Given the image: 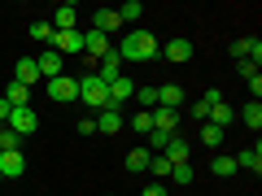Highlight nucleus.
<instances>
[{
    "mask_svg": "<svg viewBox=\"0 0 262 196\" xmlns=\"http://www.w3.org/2000/svg\"><path fill=\"white\" fill-rule=\"evenodd\" d=\"M114 53L122 57V65H127V61H153V57L162 53V44L153 39V31H127Z\"/></svg>",
    "mask_w": 262,
    "mask_h": 196,
    "instance_id": "obj_1",
    "label": "nucleus"
},
{
    "mask_svg": "<svg viewBox=\"0 0 262 196\" xmlns=\"http://www.w3.org/2000/svg\"><path fill=\"white\" fill-rule=\"evenodd\" d=\"M232 57H241V61H258V57H262V39H249V35L236 39V44H232Z\"/></svg>",
    "mask_w": 262,
    "mask_h": 196,
    "instance_id": "obj_15",
    "label": "nucleus"
},
{
    "mask_svg": "<svg viewBox=\"0 0 262 196\" xmlns=\"http://www.w3.org/2000/svg\"><path fill=\"white\" fill-rule=\"evenodd\" d=\"M79 101H83L92 113H101V109H110V105H114V101H110V87H105L101 79H96V70L79 79Z\"/></svg>",
    "mask_w": 262,
    "mask_h": 196,
    "instance_id": "obj_2",
    "label": "nucleus"
},
{
    "mask_svg": "<svg viewBox=\"0 0 262 196\" xmlns=\"http://www.w3.org/2000/svg\"><path fill=\"white\" fill-rule=\"evenodd\" d=\"M48 22H53V31H79V9L75 5H57Z\"/></svg>",
    "mask_w": 262,
    "mask_h": 196,
    "instance_id": "obj_10",
    "label": "nucleus"
},
{
    "mask_svg": "<svg viewBox=\"0 0 262 196\" xmlns=\"http://www.w3.org/2000/svg\"><path fill=\"white\" fill-rule=\"evenodd\" d=\"M118 27H122V22H118V9H96V13H92V27H88V31H96V35H114Z\"/></svg>",
    "mask_w": 262,
    "mask_h": 196,
    "instance_id": "obj_11",
    "label": "nucleus"
},
{
    "mask_svg": "<svg viewBox=\"0 0 262 196\" xmlns=\"http://www.w3.org/2000/svg\"><path fill=\"white\" fill-rule=\"evenodd\" d=\"M162 57H166V61H188V57H192V39H166V44H162Z\"/></svg>",
    "mask_w": 262,
    "mask_h": 196,
    "instance_id": "obj_14",
    "label": "nucleus"
},
{
    "mask_svg": "<svg viewBox=\"0 0 262 196\" xmlns=\"http://www.w3.org/2000/svg\"><path fill=\"white\" fill-rule=\"evenodd\" d=\"M140 13H144V5H140V0H127V5L118 9V22H136Z\"/></svg>",
    "mask_w": 262,
    "mask_h": 196,
    "instance_id": "obj_32",
    "label": "nucleus"
},
{
    "mask_svg": "<svg viewBox=\"0 0 262 196\" xmlns=\"http://www.w3.org/2000/svg\"><path fill=\"white\" fill-rule=\"evenodd\" d=\"M236 118H241V122H245L249 131H258V127H262V105H258V101H249V105H245L241 113H236Z\"/></svg>",
    "mask_w": 262,
    "mask_h": 196,
    "instance_id": "obj_23",
    "label": "nucleus"
},
{
    "mask_svg": "<svg viewBox=\"0 0 262 196\" xmlns=\"http://www.w3.org/2000/svg\"><path fill=\"white\" fill-rule=\"evenodd\" d=\"M35 70H39V79H44V83H48V79H61V75H66V57L53 53V48H44V53L35 57Z\"/></svg>",
    "mask_w": 262,
    "mask_h": 196,
    "instance_id": "obj_5",
    "label": "nucleus"
},
{
    "mask_svg": "<svg viewBox=\"0 0 262 196\" xmlns=\"http://www.w3.org/2000/svg\"><path fill=\"white\" fill-rule=\"evenodd\" d=\"M5 101H9V109H22V105H31V87H22V83H9Z\"/></svg>",
    "mask_w": 262,
    "mask_h": 196,
    "instance_id": "obj_24",
    "label": "nucleus"
},
{
    "mask_svg": "<svg viewBox=\"0 0 262 196\" xmlns=\"http://www.w3.org/2000/svg\"><path fill=\"white\" fill-rule=\"evenodd\" d=\"M136 101H140V109H144V113L158 109V87H153V83L144 87V83H140V87H136Z\"/></svg>",
    "mask_w": 262,
    "mask_h": 196,
    "instance_id": "obj_29",
    "label": "nucleus"
},
{
    "mask_svg": "<svg viewBox=\"0 0 262 196\" xmlns=\"http://www.w3.org/2000/svg\"><path fill=\"white\" fill-rule=\"evenodd\" d=\"M44 92L53 96L57 105H70V101H79V79H75V75H61V79H48V83H44Z\"/></svg>",
    "mask_w": 262,
    "mask_h": 196,
    "instance_id": "obj_4",
    "label": "nucleus"
},
{
    "mask_svg": "<svg viewBox=\"0 0 262 196\" xmlns=\"http://www.w3.org/2000/svg\"><path fill=\"white\" fill-rule=\"evenodd\" d=\"M210 170H214V179H232V175H236V157H227V153H219V157L210 161Z\"/></svg>",
    "mask_w": 262,
    "mask_h": 196,
    "instance_id": "obj_25",
    "label": "nucleus"
},
{
    "mask_svg": "<svg viewBox=\"0 0 262 196\" xmlns=\"http://www.w3.org/2000/svg\"><path fill=\"white\" fill-rule=\"evenodd\" d=\"M105 87H110V101L122 105V101H131V96H136V87H140V83H136V79H127V75H118L114 83H105Z\"/></svg>",
    "mask_w": 262,
    "mask_h": 196,
    "instance_id": "obj_13",
    "label": "nucleus"
},
{
    "mask_svg": "<svg viewBox=\"0 0 262 196\" xmlns=\"http://www.w3.org/2000/svg\"><path fill=\"white\" fill-rule=\"evenodd\" d=\"M79 135H96V118H79Z\"/></svg>",
    "mask_w": 262,
    "mask_h": 196,
    "instance_id": "obj_36",
    "label": "nucleus"
},
{
    "mask_svg": "<svg viewBox=\"0 0 262 196\" xmlns=\"http://www.w3.org/2000/svg\"><path fill=\"white\" fill-rule=\"evenodd\" d=\"M27 175V157L22 153H0V179H22Z\"/></svg>",
    "mask_w": 262,
    "mask_h": 196,
    "instance_id": "obj_12",
    "label": "nucleus"
},
{
    "mask_svg": "<svg viewBox=\"0 0 262 196\" xmlns=\"http://www.w3.org/2000/svg\"><path fill=\"white\" fill-rule=\"evenodd\" d=\"M96 118V131H105V135H118L122 127H127V113H122V105H110V109L92 113Z\"/></svg>",
    "mask_w": 262,
    "mask_h": 196,
    "instance_id": "obj_7",
    "label": "nucleus"
},
{
    "mask_svg": "<svg viewBox=\"0 0 262 196\" xmlns=\"http://www.w3.org/2000/svg\"><path fill=\"white\" fill-rule=\"evenodd\" d=\"M162 157H166L170 166H184V161H188V144H184V140H179V135H175V140H170L166 149H162Z\"/></svg>",
    "mask_w": 262,
    "mask_h": 196,
    "instance_id": "obj_22",
    "label": "nucleus"
},
{
    "mask_svg": "<svg viewBox=\"0 0 262 196\" xmlns=\"http://www.w3.org/2000/svg\"><path fill=\"white\" fill-rule=\"evenodd\" d=\"M0 122H9V101L0 96Z\"/></svg>",
    "mask_w": 262,
    "mask_h": 196,
    "instance_id": "obj_38",
    "label": "nucleus"
},
{
    "mask_svg": "<svg viewBox=\"0 0 262 196\" xmlns=\"http://www.w3.org/2000/svg\"><path fill=\"white\" fill-rule=\"evenodd\" d=\"M53 35H57V31H53V22H48V18L31 22V39H35V44H53Z\"/></svg>",
    "mask_w": 262,
    "mask_h": 196,
    "instance_id": "obj_27",
    "label": "nucleus"
},
{
    "mask_svg": "<svg viewBox=\"0 0 262 196\" xmlns=\"http://www.w3.org/2000/svg\"><path fill=\"white\" fill-rule=\"evenodd\" d=\"M83 53L92 57V61H101V57L114 53V39L110 35H96V31H83Z\"/></svg>",
    "mask_w": 262,
    "mask_h": 196,
    "instance_id": "obj_8",
    "label": "nucleus"
},
{
    "mask_svg": "<svg viewBox=\"0 0 262 196\" xmlns=\"http://www.w3.org/2000/svg\"><path fill=\"white\" fill-rule=\"evenodd\" d=\"M140 196H166V187H162V183H153V187H144Z\"/></svg>",
    "mask_w": 262,
    "mask_h": 196,
    "instance_id": "obj_37",
    "label": "nucleus"
},
{
    "mask_svg": "<svg viewBox=\"0 0 262 196\" xmlns=\"http://www.w3.org/2000/svg\"><path fill=\"white\" fill-rule=\"evenodd\" d=\"M149 113H153V127H158V131H179V118H184L179 109H162V105L149 109Z\"/></svg>",
    "mask_w": 262,
    "mask_h": 196,
    "instance_id": "obj_17",
    "label": "nucleus"
},
{
    "mask_svg": "<svg viewBox=\"0 0 262 196\" xmlns=\"http://www.w3.org/2000/svg\"><path fill=\"white\" fill-rule=\"evenodd\" d=\"M201 144H206V149H219V144H223V127H214V122H201Z\"/></svg>",
    "mask_w": 262,
    "mask_h": 196,
    "instance_id": "obj_28",
    "label": "nucleus"
},
{
    "mask_svg": "<svg viewBox=\"0 0 262 196\" xmlns=\"http://www.w3.org/2000/svg\"><path fill=\"white\" fill-rule=\"evenodd\" d=\"M158 105L162 109H179V105H184V87L179 83H162L158 87Z\"/></svg>",
    "mask_w": 262,
    "mask_h": 196,
    "instance_id": "obj_16",
    "label": "nucleus"
},
{
    "mask_svg": "<svg viewBox=\"0 0 262 196\" xmlns=\"http://www.w3.org/2000/svg\"><path fill=\"white\" fill-rule=\"evenodd\" d=\"M188 118H201V122H210V105H206V101L188 105Z\"/></svg>",
    "mask_w": 262,
    "mask_h": 196,
    "instance_id": "obj_34",
    "label": "nucleus"
},
{
    "mask_svg": "<svg viewBox=\"0 0 262 196\" xmlns=\"http://www.w3.org/2000/svg\"><path fill=\"white\" fill-rule=\"evenodd\" d=\"M236 170H249V175H258V170H262V149H258V144L245 149L241 157H236Z\"/></svg>",
    "mask_w": 262,
    "mask_h": 196,
    "instance_id": "obj_20",
    "label": "nucleus"
},
{
    "mask_svg": "<svg viewBox=\"0 0 262 196\" xmlns=\"http://www.w3.org/2000/svg\"><path fill=\"white\" fill-rule=\"evenodd\" d=\"M5 127H9L13 135H22V140H27V135H35V127H39V113L31 109V105H22V109H9V122H5Z\"/></svg>",
    "mask_w": 262,
    "mask_h": 196,
    "instance_id": "obj_3",
    "label": "nucleus"
},
{
    "mask_svg": "<svg viewBox=\"0 0 262 196\" xmlns=\"http://www.w3.org/2000/svg\"><path fill=\"white\" fill-rule=\"evenodd\" d=\"M170 179H175V187H192V166H170Z\"/></svg>",
    "mask_w": 262,
    "mask_h": 196,
    "instance_id": "obj_31",
    "label": "nucleus"
},
{
    "mask_svg": "<svg viewBox=\"0 0 262 196\" xmlns=\"http://www.w3.org/2000/svg\"><path fill=\"white\" fill-rule=\"evenodd\" d=\"M175 135H179V131H158V127H153V131H149V153H153V157H158V153L166 149V144L175 140Z\"/></svg>",
    "mask_w": 262,
    "mask_h": 196,
    "instance_id": "obj_26",
    "label": "nucleus"
},
{
    "mask_svg": "<svg viewBox=\"0 0 262 196\" xmlns=\"http://www.w3.org/2000/svg\"><path fill=\"white\" fill-rule=\"evenodd\" d=\"M127 127L136 131V135H149V131H153V113H144V109H140L136 118H127Z\"/></svg>",
    "mask_w": 262,
    "mask_h": 196,
    "instance_id": "obj_30",
    "label": "nucleus"
},
{
    "mask_svg": "<svg viewBox=\"0 0 262 196\" xmlns=\"http://www.w3.org/2000/svg\"><path fill=\"white\" fill-rule=\"evenodd\" d=\"M13 83H22V87L44 83V79H39V70H35V57H18V65H13Z\"/></svg>",
    "mask_w": 262,
    "mask_h": 196,
    "instance_id": "obj_9",
    "label": "nucleus"
},
{
    "mask_svg": "<svg viewBox=\"0 0 262 196\" xmlns=\"http://www.w3.org/2000/svg\"><path fill=\"white\" fill-rule=\"evenodd\" d=\"M210 122H214V127H232V122H236V109H232V105H227V101H219V105H210Z\"/></svg>",
    "mask_w": 262,
    "mask_h": 196,
    "instance_id": "obj_19",
    "label": "nucleus"
},
{
    "mask_svg": "<svg viewBox=\"0 0 262 196\" xmlns=\"http://www.w3.org/2000/svg\"><path fill=\"white\" fill-rule=\"evenodd\" d=\"M149 170H153V179H170V161L162 157V153H158V157L149 161Z\"/></svg>",
    "mask_w": 262,
    "mask_h": 196,
    "instance_id": "obj_33",
    "label": "nucleus"
},
{
    "mask_svg": "<svg viewBox=\"0 0 262 196\" xmlns=\"http://www.w3.org/2000/svg\"><path fill=\"white\" fill-rule=\"evenodd\" d=\"M118 75H122V57H118V53L101 57V70H96V79H101V83H114Z\"/></svg>",
    "mask_w": 262,
    "mask_h": 196,
    "instance_id": "obj_18",
    "label": "nucleus"
},
{
    "mask_svg": "<svg viewBox=\"0 0 262 196\" xmlns=\"http://www.w3.org/2000/svg\"><path fill=\"white\" fill-rule=\"evenodd\" d=\"M236 70H241V79H245V83H249V79H258V61H241Z\"/></svg>",
    "mask_w": 262,
    "mask_h": 196,
    "instance_id": "obj_35",
    "label": "nucleus"
},
{
    "mask_svg": "<svg viewBox=\"0 0 262 196\" xmlns=\"http://www.w3.org/2000/svg\"><path fill=\"white\" fill-rule=\"evenodd\" d=\"M149 161H153L149 149H131V153H127V170H131V175H144V170H149Z\"/></svg>",
    "mask_w": 262,
    "mask_h": 196,
    "instance_id": "obj_21",
    "label": "nucleus"
},
{
    "mask_svg": "<svg viewBox=\"0 0 262 196\" xmlns=\"http://www.w3.org/2000/svg\"><path fill=\"white\" fill-rule=\"evenodd\" d=\"M48 48L61 53V57H79V53H83V31H57Z\"/></svg>",
    "mask_w": 262,
    "mask_h": 196,
    "instance_id": "obj_6",
    "label": "nucleus"
}]
</instances>
